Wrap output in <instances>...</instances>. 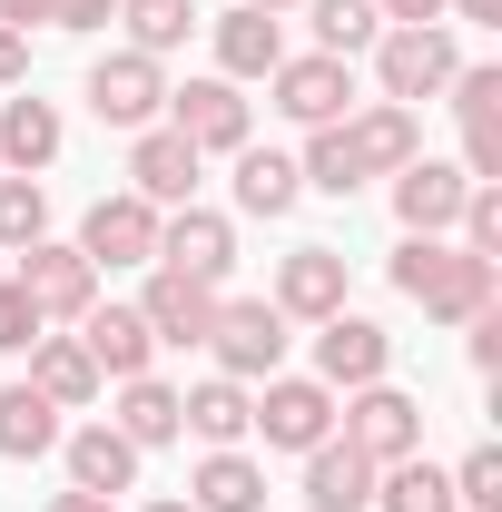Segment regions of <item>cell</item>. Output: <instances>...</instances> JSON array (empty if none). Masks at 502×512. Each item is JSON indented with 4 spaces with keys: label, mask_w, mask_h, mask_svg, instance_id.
<instances>
[{
    "label": "cell",
    "mask_w": 502,
    "mask_h": 512,
    "mask_svg": "<svg viewBox=\"0 0 502 512\" xmlns=\"http://www.w3.org/2000/svg\"><path fill=\"white\" fill-rule=\"evenodd\" d=\"M463 197H473V178H463V168H443V158L394 168V217H404V237H443V227L463 217Z\"/></svg>",
    "instance_id": "4fadbf2b"
},
{
    "label": "cell",
    "mask_w": 502,
    "mask_h": 512,
    "mask_svg": "<svg viewBox=\"0 0 502 512\" xmlns=\"http://www.w3.org/2000/svg\"><path fill=\"white\" fill-rule=\"evenodd\" d=\"M79 345H89V365H99V375H148V355H158V335H148V316H138V306H89V316H79Z\"/></svg>",
    "instance_id": "ac0fdd59"
},
{
    "label": "cell",
    "mask_w": 502,
    "mask_h": 512,
    "mask_svg": "<svg viewBox=\"0 0 502 512\" xmlns=\"http://www.w3.org/2000/svg\"><path fill=\"white\" fill-rule=\"evenodd\" d=\"M247 424H256V394H247L237 375H207L197 394H178V434H197L207 453L247 444Z\"/></svg>",
    "instance_id": "e0dca14e"
},
{
    "label": "cell",
    "mask_w": 502,
    "mask_h": 512,
    "mask_svg": "<svg viewBox=\"0 0 502 512\" xmlns=\"http://www.w3.org/2000/svg\"><path fill=\"white\" fill-rule=\"evenodd\" d=\"M375 512H463V503H453V473H434L424 453H404V463L375 473Z\"/></svg>",
    "instance_id": "f1b7e54d"
},
{
    "label": "cell",
    "mask_w": 502,
    "mask_h": 512,
    "mask_svg": "<svg viewBox=\"0 0 502 512\" xmlns=\"http://www.w3.org/2000/svg\"><path fill=\"white\" fill-rule=\"evenodd\" d=\"M296 197H306V178H296L286 148H237V207L247 217H286Z\"/></svg>",
    "instance_id": "4316f807"
},
{
    "label": "cell",
    "mask_w": 502,
    "mask_h": 512,
    "mask_svg": "<svg viewBox=\"0 0 502 512\" xmlns=\"http://www.w3.org/2000/svg\"><path fill=\"white\" fill-rule=\"evenodd\" d=\"M69 483L119 503L128 483H138V444H128L119 424H79V434H69Z\"/></svg>",
    "instance_id": "44dd1931"
},
{
    "label": "cell",
    "mask_w": 502,
    "mask_h": 512,
    "mask_svg": "<svg viewBox=\"0 0 502 512\" xmlns=\"http://www.w3.org/2000/svg\"><path fill=\"white\" fill-rule=\"evenodd\" d=\"M247 10H266V20H276V10H306V0H247Z\"/></svg>",
    "instance_id": "f6af8a7d"
},
{
    "label": "cell",
    "mask_w": 502,
    "mask_h": 512,
    "mask_svg": "<svg viewBox=\"0 0 502 512\" xmlns=\"http://www.w3.org/2000/svg\"><path fill=\"white\" fill-rule=\"evenodd\" d=\"M50 158H60V109L20 89V99L0 109V168H20V178H40Z\"/></svg>",
    "instance_id": "cb8c5ba5"
},
{
    "label": "cell",
    "mask_w": 502,
    "mask_h": 512,
    "mask_svg": "<svg viewBox=\"0 0 502 512\" xmlns=\"http://www.w3.org/2000/svg\"><path fill=\"white\" fill-rule=\"evenodd\" d=\"M138 316L158 345H207V325H217V286H197V276H148V296H138Z\"/></svg>",
    "instance_id": "2e32d148"
},
{
    "label": "cell",
    "mask_w": 502,
    "mask_h": 512,
    "mask_svg": "<svg viewBox=\"0 0 502 512\" xmlns=\"http://www.w3.org/2000/svg\"><path fill=\"white\" fill-rule=\"evenodd\" d=\"M453 69H463V50H453V30H384L375 40V79H384V99L394 109H414V99H443L453 89Z\"/></svg>",
    "instance_id": "7a4b0ae2"
},
{
    "label": "cell",
    "mask_w": 502,
    "mask_h": 512,
    "mask_svg": "<svg viewBox=\"0 0 502 512\" xmlns=\"http://www.w3.org/2000/svg\"><path fill=\"white\" fill-rule=\"evenodd\" d=\"M30 20H50V0H0V30H20V40H30Z\"/></svg>",
    "instance_id": "b9f144b4"
},
{
    "label": "cell",
    "mask_w": 502,
    "mask_h": 512,
    "mask_svg": "<svg viewBox=\"0 0 502 512\" xmlns=\"http://www.w3.org/2000/svg\"><path fill=\"white\" fill-rule=\"evenodd\" d=\"M89 109L109 128H148L158 109H168V69L148 60V50H109V60L89 69Z\"/></svg>",
    "instance_id": "30bf717a"
},
{
    "label": "cell",
    "mask_w": 502,
    "mask_h": 512,
    "mask_svg": "<svg viewBox=\"0 0 502 512\" xmlns=\"http://www.w3.org/2000/svg\"><path fill=\"white\" fill-rule=\"evenodd\" d=\"M119 20H128V50L168 60V50L197 30V0H119Z\"/></svg>",
    "instance_id": "f546056e"
},
{
    "label": "cell",
    "mask_w": 502,
    "mask_h": 512,
    "mask_svg": "<svg viewBox=\"0 0 502 512\" xmlns=\"http://www.w3.org/2000/svg\"><path fill=\"white\" fill-rule=\"evenodd\" d=\"M473 365H483V375L502 365V306H483V316H473Z\"/></svg>",
    "instance_id": "ab89813d"
},
{
    "label": "cell",
    "mask_w": 502,
    "mask_h": 512,
    "mask_svg": "<svg viewBox=\"0 0 502 512\" xmlns=\"http://www.w3.org/2000/svg\"><path fill=\"white\" fill-rule=\"evenodd\" d=\"M119 0H50V30H109Z\"/></svg>",
    "instance_id": "74e56055"
},
{
    "label": "cell",
    "mask_w": 502,
    "mask_h": 512,
    "mask_svg": "<svg viewBox=\"0 0 502 512\" xmlns=\"http://www.w3.org/2000/svg\"><path fill=\"white\" fill-rule=\"evenodd\" d=\"M345 444L365 453V463H404V453H424V404L414 394H394V384H355L345 394Z\"/></svg>",
    "instance_id": "277c9868"
},
{
    "label": "cell",
    "mask_w": 502,
    "mask_h": 512,
    "mask_svg": "<svg viewBox=\"0 0 502 512\" xmlns=\"http://www.w3.org/2000/svg\"><path fill=\"white\" fill-rule=\"evenodd\" d=\"M50 444H60V404L30 384H0V463H40Z\"/></svg>",
    "instance_id": "d4e9b609"
},
{
    "label": "cell",
    "mask_w": 502,
    "mask_h": 512,
    "mask_svg": "<svg viewBox=\"0 0 502 512\" xmlns=\"http://www.w3.org/2000/svg\"><path fill=\"white\" fill-rule=\"evenodd\" d=\"M306 10H315V40H325V60H355V50H375V40H384L375 0H306Z\"/></svg>",
    "instance_id": "1f68e13d"
},
{
    "label": "cell",
    "mask_w": 502,
    "mask_h": 512,
    "mask_svg": "<svg viewBox=\"0 0 502 512\" xmlns=\"http://www.w3.org/2000/svg\"><path fill=\"white\" fill-rule=\"evenodd\" d=\"M148 512H197V503H148Z\"/></svg>",
    "instance_id": "bcb514c9"
},
{
    "label": "cell",
    "mask_w": 502,
    "mask_h": 512,
    "mask_svg": "<svg viewBox=\"0 0 502 512\" xmlns=\"http://www.w3.org/2000/svg\"><path fill=\"white\" fill-rule=\"evenodd\" d=\"M148 266H168V276H197V286H217V276H227V266H237V227H227V217H217V207H168V217H158V256H148Z\"/></svg>",
    "instance_id": "8992f818"
},
{
    "label": "cell",
    "mask_w": 502,
    "mask_h": 512,
    "mask_svg": "<svg viewBox=\"0 0 502 512\" xmlns=\"http://www.w3.org/2000/svg\"><path fill=\"white\" fill-rule=\"evenodd\" d=\"M109 424H119V434H128L138 453L178 444V384H158V375H128V384H119V414H109Z\"/></svg>",
    "instance_id": "484cf974"
},
{
    "label": "cell",
    "mask_w": 502,
    "mask_h": 512,
    "mask_svg": "<svg viewBox=\"0 0 502 512\" xmlns=\"http://www.w3.org/2000/svg\"><path fill=\"white\" fill-rule=\"evenodd\" d=\"M30 237H50V188L40 178H0V247L20 256Z\"/></svg>",
    "instance_id": "d6a6232c"
},
{
    "label": "cell",
    "mask_w": 502,
    "mask_h": 512,
    "mask_svg": "<svg viewBox=\"0 0 502 512\" xmlns=\"http://www.w3.org/2000/svg\"><path fill=\"white\" fill-rule=\"evenodd\" d=\"M266 306H276V316H306V325L345 316V256L335 247H296L276 266V296H266Z\"/></svg>",
    "instance_id": "9a60e30c"
},
{
    "label": "cell",
    "mask_w": 502,
    "mask_h": 512,
    "mask_svg": "<svg viewBox=\"0 0 502 512\" xmlns=\"http://www.w3.org/2000/svg\"><path fill=\"white\" fill-rule=\"evenodd\" d=\"M453 20H502V0H443Z\"/></svg>",
    "instance_id": "ee69618b"
},
{
    "label": "cell",
    "mask_w": 502,
    "mask_h": 512,
    "mask_svg": "<svg viewBox=\"0 0 502 512\" xmlns=\"http://www.w3.org/2000/svg\"><path fill=\"white\" fill-rule=\"evenodd\" d=\"M50 512H119V503H109V493H79V483H69V493H50Z\"/></svg>",
    "instance_id": "7bdbcfd3"
},
{
    "label": "cell",
    "mask_w": 502,
    "mask_h": 512,
    "mask_svg": "<svg viewBox=\"0 0 502 512\" xmlns=\"http://www.w3.org/2000/svg\"><path fill=\"white\" fill-rule=\"evenodd\" d=\"M296 178H306V188H325V197H355V188H365V158H355L345 119H335V128H315V148L296 158Z\"/></svg>",
    "instance_id": "4dcf8cb0"
},
{
    "label": "cell",
    "mask_w": 502,
    "mask_h": 512,
    "mask_svg": "<svg viewBox=\"0 0 502 512\" xmlns=\"http://www.w3.org/2000/svg\"><path fill=\"white\" fill-rule=\"evenodd\" d=\"M207 345H217V375H237V384H266L276 365H286V316H276L266 296H237V306H217Z\"/></svg>",
    "instance_id": "5b68a950"
},
{
    "label": "cell",
    "mask_w": 502,
    "mask_h": 512,
    "mask_svg": "<svg viewBox=\"0 0 502 512\" xmlns=\"http://www.w3.org/2000/svg\"><path fill=\"white\" fill-rule=\"evenodd\" d=\"M188 503H197V512H266V473H256L247 453L227 444V453H207V463H197Z\"/></svg>",
    "instance_id": "83f0119b"
},
{
    "label": "cell",
    "mask_w": 502,
    "mask_h": 512,
    "mask_svg": "<svg viewBox=\"0 0 502 512\" xmlns=\"http://www.w3.org/2000/svg\"><path fill=\"white\" fill-rule=\"evenodd\" d=\"M30 394H50L60 414L99 404V365H89V345H79V335H40V345H30Z\"/></svg>",
    "instance_id": "603a6c76"
},
{
    "label": "cell",
    "mask_w": 502,
    "mask_h": 512,
    "mask_svg": "<svg viewBox=\"0 0 502 512\" xmlns=\"http://www.w3.org/2000/svg\"><path fill=\"white\" fill-rule=\"evenodd\" d=\"M345 138H355L365 178H394V168H414V158H424V128H414V109H394V99H375L365 119H345Z\"/></svg>",
    "instance_id": "7402d4cb"
},
{
    "label": "cell",
    "mask_w": 502,
    "mask_h": 512,
    "mask_svg": "<svg viewBox=\"0 0 502 512\" xmlns=\"http://www.w3.org/2000/svg\"><path fill=\"white\" fill-rule=\"evenodd\" d=\"M266 89H276V109H286L296 128H335L345 109H355V69L325 60V50H315V60H276Z\"/></svg>",
    "instance_id": "7c38bea8"
},
{
    "label": "cell",
    "mask_w": 502,
    "mask_h": 512,
    "mask_svg": "<svg viewBox=\"0 0 502 512\" xmlns=\"http://www.w3.org/2000/svg\"><path fill=\"white\" fill-rule=\"evenodd\" d=\"M20 79H30V40H20V30H0V89H20Z\"/></svg>",
    "instance_id": "60d3db41"
},
{
    "label": "cell",
    "mask_w": 502,
    "mask_h": 512,
    "mask_svg": "<svg viewBox=\"0 0 502 512\" xmlns=\"http://www.w3.org/2000/svg\"><path fill=\"white\" fill-rule=\"evenodd\" d=\"M276 60H286V30L237 0V10L217 20V79H276Z\"/></svg>",
    "instance_id": "ffe728a7"
},
{
    "label": "cell",
    "mask_w": 502,
    "mask_h": 512,
    "mask_svg": "<svg viewBox=\"0 0 502 512\" xmlns=\"http://www.w3.org/2000/svg\"><path fill=\"white\" fill-rule=\"evenodd\" d=\"M384 365H394V335H384L375 316H325L315 325V384H325V394L384 384Z\"/></svg>",
    "instance_id": "ba28073f"
},
{
    "label": "cell",
    "mask_w": 502,
    "mask_h": 512,
    "mask_svg": "<svg viewBox=\"0 0 502 512\" xmlns=\"http://www.w3.org/2000/svg\"><path fill=\"white\" fill-rule=\"evenodd\" d=\"M306 512H375V463L325 434V444L306 453Z\"/></svg>",
    "instance_id": "d6986e66"
},
{
    "label": "cell",
    "mask_w": 502,
    "mask_h": 512,
    "mask_svg": "<svg viewBox=\"0 0 502 512\" xmlns=\"http://www.w3.org/2000/svg\"><path fill=\"white\" fill-rule=\"evenodd\" d=\"M197 168H207V158H197L178 128H138V148H128V188L148 197V207H188Z\"/></svg>",
    "instance_id": "5bb4252c"
},
{
    "label": "cell",
    "mask_w": 502,
    "mask_h": 512,
    "mask_svg": "<svg viewBox=\"0 0 502 512\" xmlns=\"http://www.w3.org/2000/svg\"><path fill=\"white\" fill-rule=\"evenodd\" d=\"M453 109L463 128H502V69H453Z\"/></svg>",
    "instance_id": "e575fe53"
},
{
    "label": "cell",
    "mask_w": 502,
    "mask_h": 512,
    "mask_svg": "<svg viewBox=\"0 0 502 512\" xmlns=\"http://www.w3.org/2000/svg\"><path fill=\"white\" fill-rule=\"evenodd\" d=\"M50 325H40V306L20 296V276H0V355H30Z\"/></svg>",
    "instance_id": "8d00e7d4"
},
{
    "label": "cell",
    "mask_w": 502,
    "mask_h": 512,
    "mask_svg": "<svg viewBox=\"0 0 502 512\" xmlns=\"http://www.w3.org/2000/svg\"><path fill=\"white\" fill-rule=\"evenodd\" d=\"M394 286L434 325H473L493 306V256H463V247H443V237H404L394 247Z\"/></svg>",
    "instance_id": "6da1fadb"
},
{
    "label": "cell",
    "mask_w": 502,
    "mask_h": 512,
    "mask_svg": "<svg viewBox=\"0 0 502 512\" xmlns=\"http://www.w3.org/2000/svg\"><path fill=\"white\" fill-rule=\"evenodd\" d=\"M20 296L40 306V325H79L99 306V266L79 247H60V237H30V247H20Z\"/></svg>",
    "instance_id": "3957f363"
},
{
    "label": "cell",
    "mask_w": 502,
    "mask_h": 512,
    "mask_svg": "<svg viewBox=\"0 0 502 512\" xmlns=\"http://www.w3.org/2000/svg\"><path fill=\"white\" fill-rule=\"evenodd\" d=\"M453 227H463V256H502V188H473Z\"/></svg>",
    "instance_id": "d590c367"
},
{
    "label": "cell",
    "mask_w": 502,
    "mask_h": 512,
    "mask_svg": "<svg viewBox=\"0 0 502 512\" xmlns=\"http://www.w3.org/2000/svg\"><path fill=\"white\" fill-rule=\"evenodd\" d=\"M375 20H384V30H434L443 0H375Z\"/></svg>",
    "instance_id": "f35d334b"
},
{
    "label": "cell",
    "mask_w": 502,
    "mask_h": 512,
    "mask_svg": "<svg viewBox=\"0 0 502 512\" xmlns=\"http://www.w3.org/2000/svg\"><path fill=\"white\" fill-rule=\"evenodd\" d=\"M168 128L188 138L197 158H237L247 148V99H237V79H188V89H168Z\"/></svg>",
    "instance_id": "9c48e42d"
},
{
    "label": "cell",
    "mask_w": 502,
    "mask_h": 512,
    "mask_svg": "<svg viewBox=\"0 0 502 512\" xmlns=\"http://www.w3.org/2000/svg\"><path fill=\"white\" fill-rule=\"evenodd\" d=\"M247 434H266L276 453H315L325 434H335V394L315 375H266V394H256V424Z\"/></svg>",
    "instance_id": "52a82bcc"
},
{
    "label": "cell",
    "mask_w": 502,
    "mask_h": 512,
    "mask_svg": "<svg viewBox=\"0 0 502 512\" xmlns=\"http://www.w3.org/2000/svg\"><path fill=\"white\" fill-rule=\"evenodd\" d=\"M79 256H89V266H148V256H158V207L138 188L99 197V207L79 217Z\"/></svg>",
    "instance_id": "8fae6325"
},
{
    "label": "cell",
    "mask_w": 502,
    "mask_h": 512,
    "mask_svg": "<svg viewBox=\"0 0 502 512\" xmlns=\"http://www.w3.org/2000/svg\"><path fill=\"white\" fill-rule=\"evenodd\" d=\"M453 503H463V512H502V453H493V444L463 453V473H453Z\"/></svg>",
    "instance_id": "836d02e7"
}]
</instances>
